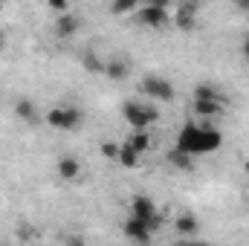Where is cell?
Here are the masks:
<instances>
[{"label":"cell","mask_w":249,"mask_h":246,"mask_svg":"<svg viewBox=\"0 0 249 246\" xmlns=\"http://www.w3.org/2000/svg\"><path fill=\"white\" fill-rule=\"evenodd\" d=\"M130 214H133V217H139L151 232H157V229L162 226V214H160L157 203H154L151 197H145V194H136V197L130 200Z\"/></svg>","instance_id":"obj_4"},{"label":"cell","mask_w":249,"mask_h":246,"mask_svg":"<svg viewBox=\"0 0 249 246\" xmlns=\"http://www.w3.org/2000/svg\"><path fill=\"white\" fill-rule=\"evenodd\" d=\"M136 18H139V23H145V26H151V29H160V26L171 23V9L145 3V6H139V15H136Z\"/></svg>","instance_id":"obj_6"},{"label":"cell","mask_w":249,"mask_h":246,"mask_svg":"<svg viewBox=\"0 0 249 246\" xmlns=\"http://www.w3.org/2000/svg\"><path fill=\"white\" fill-rule=\"evenodd\" d=\"M124 229V238H130V241H136V244H151L154 241V232L139 220V217H133V214H127V220L122 223Z\"/></svg>","instance_id":"obj_8"},{"label":"cell","mask_w":249,"mask_h":246,"mask_svg":"<svg viewBox=\"0 0 249 246\" xmlns=\"http://www.w3.org/2000/svg\"><path fill=\"white\" fill-rule=\"evenodd\" d=\"M191 107H194L197 116L212 119V116H217L226 107V99H191Z\"/></svg>","instance_id":"obj_10"},{"label":"cell","mask_w":249,"mask_h":246,"mask_svg":"<svg viewBox=\"0 0 249 246\" xmlns=\"http://www.w3.org/2000/svg\"><path fill=\"white\" fill-rule=\"evenodd\" d=\"M232 3H235L241 12H247V15H249V0H232Z\"/></svg>","instance_id":"obj_23"},{"label":"cell","mask_w":249,"mask_h":246,"mask_svg":"<svg viewBox=\"0 0 249 246\" xmlns=\"http://www.w3.org/2000/svg\"><path fill=\"white\" fill-rule=\"evenodd\" d=\"M78 29H81V18H78V15L61 12V15L55 18V35H58V38H72V35H78Z\"/></svg>","instance_id":"obj_11"},{"label":"cell","mask_w":249,"mask_h":246,"mask_svg":"<svg viewBox=\"0 0 249 246\" xmlns=\"http://www.w3.org/2000/svg\"><path fill=\"white\" fill-rule=\"evenodd\" d=\"M165 159H168V165H171V168H177V171H191V168H194V157L186 154V151H180L177 145L168 151V157H165Z\"/></svg>","instance_id":"obj_13"},{"label":"cell","mask_w":249,"mask_h":246,"mask_svg":"<svg viewBox=\"0 0 249 246\" xmlns=\"http://www.w3.org/2000/svg\"><path fill=\"white\" fill-rule=\"evenodd\" d=\"M105 75L113 78V81H124L130 75V67H127L124 58H110V61H105Z\"/></svg>","instance_id":"obj_14"},{"label":"cell","mask_w":249,"mask_h":246,"mask_svg":"<svg viewBox=\"0 0 249 246\" xmlns=\"http://www.w3.org/2000/svg\"><path fill=\"white\" fill-rule=\"evenodd\" d=\"M116 159L122 162L124 168H136V165H139V159H142V154H139L127 139H124L122 145H119V157H116Z\"/></svg>","instance_id":"obj_15"},{"label":"cell","mask_w":249,"mask_h":246,"mask_svg":"<svg viewBox=\"0 0 249 246\" xmlns=\"http://www.w3.org/2000/svg\"><path fill=\"white\" fill-rule=\"evenodd\" d=\"M133 9H139L133 0H113V6H110V12H113V15H119V18L127 15V12H133Z\"/></svg>","instance_id":"obj_20"},{"label":"cell","mask_w":249,"mask_h":246,"mask_svg":"<svg viewBox=\"0 0 249 246\" xmlns=\"http://www.w3.org/2000/svg\"><path fill=\"white\" fill-rule=\"evenodd\" d=\"M139 90H142V96H148L151 102H174V96H177L174 84H171L168 78H162V75H145L142 84H139Z\"/></svg>","instance_id":"obj_5"},{"label":"cell","mask_w":249,"mask_h":246,"mask_svg":"<svg viewBox=\"0 0 249 246\" xmlns=\"http://www.w3.org/2000/svg\"><path fill=\"white\" fill-rule=\"evenodd\" d=\"M0 9H3V0H0Z\"/></svg>","instance_id":"obj_29"},{"label":"cell","mask_w":249,"mask_h":246,"mask_svg":"<svg viewBox=\"0 0 249 246\" xmlns=\"http://www.w3.org/2000/svg\"><path fill=\"white\" fill-rule=\"evenodd\" d=\"M127 142H130V145H133V148H136V151H139L142 157H145V154H148V151L154 148V142H151V133H148V130H133Z\"/></svg>","instance_id":"obj_17"},{"label":"cell","mask_w":249,"mask_h":246,"mask_svg":"<svg viewBox=\"0 0 249 246\" xmlns=\"http://www.w3.org/2000/svg\"><path fill=\"white\" fill-rule=\"evenodd\" d=\"M55 171H58V177H61L64 183H78L81 174H84V168H81V162L75 157H61L58 165H55Z\"/></svg>","instance_id":"obj_9"},{"label":"cell","mask_w":249,"mask_h":246,"mask_svg":"<svg viewBox=\"0 0 249 246\" xmlns=\"http://www.w3.org/2000/svg\"><path fill=\"white\" fill-rule=\"evenodd\" d=\"M99 151H102L105 159H116V157H119V142H102Z\"/></svg>","instance_id":"obj_21"},{"label":"cell","mask_w":249,"mask_h":246,"mask_svg":"<svg viewBox=\"0 0 249 246\" xmlns=\"http://www.w3.org/2000/svg\"><path fill=\"white\" fill-rule=\"evenodd\" d=\"M133 3H136V6H145V3H148V0H133Z\"/></svg>","instance_id":"obj_28"},{"label":"cell","mask_w":249,"mask_h":246,"mask_svg":"<svg viewBox=\"0 0 249 246\" xmlns=\"http://www.w3.org/2000/svg\"><path fill=\"white\" fill-rule=\"evenodd\" d=\"M223 145V133L212 124H197V122H186L180 136H177V148L186 151L191 157H206L214 154Z\"/></svg>","instance_id":"obj_1"},{"label":"cell","mask_w":249,"mask_h":246,"mask_svg":"<svg viewBox=\"0 0 249 246\" xmlns=\"http://www.w3.org/2000/svg\"><path fill=\"white\" fill-rule=\"evenodd\" d=\"M194 99H223V93H220L214 84L203 81V84H197V87H194Z\"/></svg>","instance_id":"obj_18"},{"label":"cell","mask_w":249,"mask_h":246,"mask_svg":"<svg viewBox=\"0 0 249 246\" xmlns=\"http://www.w3.org/2000/svg\"><path fill=\"white\" fill-rule=\"evenodd\" d=\"M122 119L130 124L133 130H151L154 124L160 122V107H154L151 99H148V102L127 99V102H122Z\"/></svg>","instance_id":"obj_2"},{"label":"cell","mask_w":249,"mask_h":246,"mask_svg":"<svg viewBox=\"0 0 249 246\" xmlns=\"http://www.w3.org/2000/svg\"><path fill=\"white\" fill-rule=\"evenodd\" d=\"M174 229H177V235H183V238H194V235L200 232V220H197L194 211H180V214L174 217Z\"/></svg>","instance_id":"obj_12"},{"label":"cell","mask_w":249,"mask_h":246,"mask_svg":"<svg viewBox=\"0 0 249 246\" xmlns=\"http://www.w3.org/2000/svg\"><path fill=\"white\" fill-rule=\"evenodd\" d=\"M15 113H18L23 122H29V124L38 122V110H35V105H32L29 99H18V102H15Z\"/></svg>","instance_id":"obj_16"},{"label":"cell","mask_w":249,"mask_h":246,"mask_svg":"<svg viewBox=\"0 0 249 246\" xmlns=\"http://www.w3.org/2000/svg\"><path fill=\"white\" fill-rule=\"evenodd\" d=\"M171 20H174V26L180 29V32H194V26H197V0L191 3H183L174 15H171Z\"/></svg>","instance_id":"obj_7"},{"label":"cell","mask_w":249,"mask_h":246,"mask_svg":"<svg viewBox=\"0 0 249 246\" xmlns=\"http://www.w3.org/2000/svg\"><path fill=\"white\" fill-rule=\"evenodd\" d=\"M81 64H84V70H90V72H105V61H102L96 53H84V55H81Z\"/></svg>","instance_id":"obj_19"},{"label":"cell","mask_w":249,"mask_h":246,"mask_svg":"<svg viewBox=\"0 0 249 246\" xmlns=\"http://www.w3.org/2000/svg\"><path fill=\"white\" fill-rule=\"evenodd\" d=\"M241 53H244V58H247V61H249V38H247V41H244V44H241Z\"/></svg>","instance_id":"obj_25"},{"label":"cell","mask_w":249,"mask_h":246,"mask_svg":"<svg viewBox=\"0 0 249 246\" xmlns=\"http://www.w3.org/2000/svg\"><path fill=\"white\" fill-rule=\"evenodd\" d=\"M3 47H6V35H3V29H0V53H3Z\"/></svg>","instance_id":"obj_26"},{"label":"cell","mask_w":249,"mask_h":246,"mask_svg":"<svg viewBox=\"0 0 249 246\" xmlns=\"http://www.w3.org/2000/svg\"><path fill=\"white\" fill-rule=\"evenodd\" d=\"M44 122L50 124V127H55V130L72 133V130H78V127L84 124V113H81L78 107H72V105H55V107L47 110Z\"/></svg>","instance_id":"obj_3"},{"label":"cell","mask_w":249,"mask_h":246,"mask_svg":"<svg viewBox=\"0 0 249 246\" xmlns=\"http://www.w3.org/2000/svg\"><path fill=\"white\" fill-rule=\"evenodd\" d=\"M244 174H247V177H249V157H247V159H244Z\"/></svg>","instance_id":"obj_27"},{"label":"cell","mask_w":249,"mask_h":246,"mask_svg":"<svg viewBox=\"0 0 249 246\" xmlns=\"http://www.w3.org/2000/svg\"><path fill=\"white\" fill-rule=\"evenodd\" d=\"M47 6H50L55 15H61V12H67V9H70V0H47Z\"/></svg>","instance_id":"obj_22"},{"label":"cell","mask_w":249,"mask_h":246,"mask_svg":"<svg viewBox=\"0 0 249 246\" xmlns=\"http://www.w3.org/2000/svg\"><path fill=\"white\" fill-rule=\"evenodd\" d=\"M148 3H154V6H165V9H171V0H148Z\"/></svg>","instance_id":"obj_24"}]
</instances>
